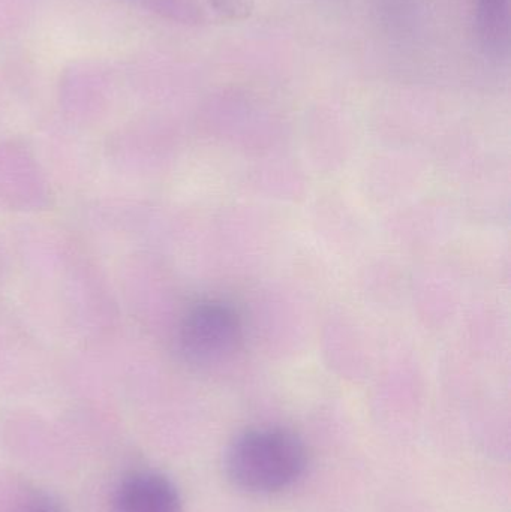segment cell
I'll use <instances>...</instances> for the list:
<instances>
[{
	"label": "cell",
	"instance_id": "cell-5",
	"mask_svg": "<svg viewBox=\"0 0 511 512\" xmlns=\"http://www.w3.org/2000/svg\"><path fill=\"white\" fill-rule=\"evenodd\" d=\"M207 5L228 21H242L251 15V0H206Z\"/></svg>",
	"mask_w": 511,
	"mask_h": 512
},
{
	"label": "cell",
	"instance_id": "cell-3",
	"mask_svg": "<svg viewBox=\"0 0 511 512\" xmlns=\"http://www.w3.org/2000/svg\"><path fill=\"white\" fill-rule=\"evenodd\" d=\"M111 512H182V498L170 478L161 472H126L110 496Z\"/></svg>",
	"mask_w": 511,
	"mask_h": 512
},
{
	"label": "cell",
	"instance_id": "cell-2",
	"mask_svg": "<svg viewBox=\"0 0 511 512\" xmlns=\"http://www.w3.org/2000/svg\"><path fill=\"white\" fill-rule=\"evenodd\" d=\"M236 313L221 303H201L186 315L180 328L183 354L195 363H215L233 354L240 342Z\"/></svg>",
	"mask_w": 511,
	"mask_h": 512
},
{
	"label": "cell",
	"instance_id": "cell-1",
	"mask_svg": "<svg viewBox=\"0 0 511 512\" xmlns=\"http://www.w3.org/2000/svg\"><path fill=\"white\" fill-rule=\"evenodd\" d=\"M308 451L296 433L257 427L240 433L225 451L224 468L234 487L252 495L290 489L305 474Z\"/></svg>",
	"mask_w": 511,
	"mask_h": 512
},
{
	"label": "cell",
	"instance_id": "cell-6",
	"mask_svg": "<svg viewBox=\"0 0 511 512\" xmlns=\"http://www.w3.org/2000/svg\"><path fill=\"white\" fill-rule=\"evenodd\" d=\"M11 512H65L62 504L44 492L29 493Z\"/></svg>",
	"mask_w": 511,
	"mask_h": 512
},
{
	"label": "cell",
	"instance_id": "cell-4",
	"mask_svg": "<svg viewBox=\"0 0 511 512\" xmlns=\"http://www.w3.org/2000/svg\"><path fill=\"white\" fill-rule=\"evenodd\" d=\"M509 9V0H479L480 32L489 44H501L509 36Z\"/></svg>",
	"mask_w": 511,
	"mask_h": 512
}]
</instances>
